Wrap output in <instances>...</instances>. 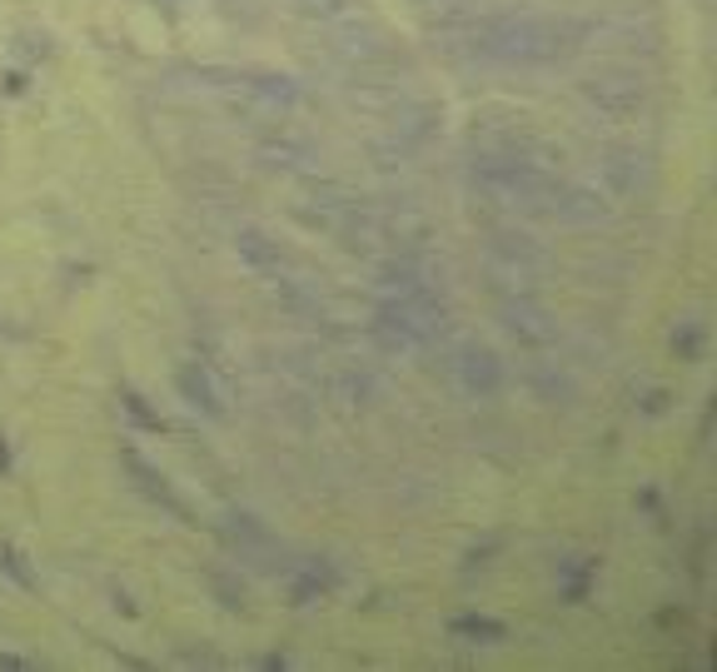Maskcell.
Wrapping results in <instances>:
<instances>
[{"instance_id":"5bb4252c","label":"cell","mask_w":717,"mask_h":672,"mask_svg":"<svg viewBox=\"0 0 717 672\" xmlns=\"http://www.w3.org/2000/svg\"><path fill=\"white\" fill-rule=\"evenodd\" d=\"M120 409L130 413V419L140 423L145 434H160V429H164V419L150 409V403H145V394H140V389H130V384H120Z\"/></svg>"},{"instance_id":"ba28073f","label":"cell","mask_w":717,"mask_h":672,"mask_svg":"<svg viewBox=\"0 0 717 672\" xmlns=\"http://www.w3.org/2000/svg\"><path fill=\"white\" fill-rule=\"evenodd\" d=\"M174 389H180V399H185L195 413L225 419V389H219L215 369H209L205 358H185V364L174 369Z\"/></svg>"},{"instance_id":"2e32d148","label":"cell","mask_w":717,"mask_h":672,"mask_svg":"<svg viewBox=\"0 0 717 672\" xmlns=\"http://www.w3.org/2000/svg\"><path fill=\"white\" fill-rule=\"evenodd\" d=\"M0 568H5V573H11L21 588H31V573H25V568H21V558H15V548H0Z\"/></svg>"},{"instance_id":"30bf717a","label":"cell","mask_w":717,"mask_h":672,"mask_svg":"<svg viewBox=\"0 0 717 672\" xmlns=\"http://www.w3.org/2000/svg\"><path fill=\"white\" fill-rule=\"evenodd\" d=\"M583 95L608 115H633L642 105V80L628 76V70H603V76L583 80Z\"/></svg>"},{"instance_id":"4fadbf2b","label":"cell","mask_w":717,"mask_h":672,"mask_svg":"<svg viewBox=\"0 0 717 672\" xmlns=\"http://www.w3.org/2000/svg\"><path fill=\"white\" fill-rule=\"evenodd\" d=\"M448 638L454 642H468V648H493V642L509 638L499 618H483V613H468V618H454L448 623Z\"/></svg>"},{"instance_id":"8fae6325","label":"cell","mask_w":717,"mask_h":672,"mask_svg":"<svg viewBox=\"0 0 717 672\" xmlns=\"http://www.w3.org/2000/svg\"><path fill=\"white\" fill-rule=\"evenodd\" d=\"M120 464H125V474L135 478V488H140L145 499H150V503H160V509H164V513H174V519H180V523H190V509H185V503H180V493H174V488H170V478H164L160 468H150L140 454H135V448H125V454H120Z\"/></svg>"},{"instance_id":"9a60e30c","label":"cell","mask_w":717,"mask_h":672,"mask_svg":"<svg viewBox=\"0 0 717 672\" xmlns=\"http://www.w3.org/2000/svg\"><path fill=\"white\" fill-rule=\"evenodd\" d=\"M697 344H703V324H697V319H687V324L673 334V349H678L683 358H693V354H697Z\"/></svg>"},{"instance_id":"5b68a950","label":"cell","mask_w":717,"mask_h":672,"mask_svg":"<svg viewBox=\"0 0 717 672\" xmlns=\"http://www.w3.org/2000/svg\"><path fill=\"white\" fill-rule=\"evenodd\" d=\"M225 538H229V548H235V558L239 563H254V568H264V573H284V548H280V538H274L270 528H264L254 513H229L225 519Z\"/></svg>"},{"instance_id":"8992f818","label":"cell","mask_w":717,"mask_h":672,"mask_svg":"<svg viewBox=\"0 0 717 672\" xmlns=\"http://www.w3.org/2000/svg\"><path fill=\"white\" fill-rule=\"evenodd\" d=\"M454 379H458V389L474 394V399H493V394L503 389V364L489 344L468 339V344L454 349Z\"/></svg>"},{"instance_id":"6da1fadb","label":"cell","mask_w":717,"mask_h":672,"mask_svg":"<svg viewBox=\"0 0 717 672\" xmlns=\"http://www.w3.org/2000/svg\"><path fill=\"white\" fill-rule=\"evenodd\" d=\"M588 41V25L573 15H548V11H499L483 15L464 31V45L474 60L509 70H538V66H564Z\"/></svg>"},{"instance_id":"7c38bea8","label":"cell","mask_w":717,"mask_h":672,"mask_svg":"<svg viewBox=\"0 0 717 672\" xmlns=\"http://www.w3.org/2000/svg\"><path fill=\"white\" fill-rule=\"evenodd\" d=\"M284 588H289L294 603H315V597L334 593L339 573L329 563H319V558H305V563H289V568H284Z\"/></svg>"},{"instance_id":"7a4b0ae2","label":"cell","mask_w":717,"mask_h":672,"mask_svg":"<svg viewBox=\"0 0 717 672\" xmlns=\"http://www.w3.org/2000/svg\"><path fill=\"white\" fill-rule=\"evenodd\" d=\"M474 185L509 215H528V219H554L558 215V195L564 180L548 170V160L533 150L528 140L513 135H493L474 150Z\"/></svg>"},{"instance_id":"9c48e42d","label":"cell","mask_w":717,"mask_h":672,"mask_svg":"<svg viewBox=\"0 0 717 672\" xmlns=\"http://www.w3.org/2000/svg\"><path fill=\"white\" fill-rule=\"evenodd\" d=\"M235 250H239V260L250 264L254 274H264V280H270V284L294 280V260L280 250V244H274L270 235H264V229L244 225V229H239V235H235Z\"/></svg>"},{"instance_id":"52a82bcc","label":"cell","mask_w":717,"mask_h":672,"mask_svg":"<svg viewBox=\"0 0 717 672\" xmlns=\"http://www.w3.org/2000/svg\"><path fill=\"white\" fill-rule=\"evenodd\" d=\"M503 329H509L519 344H533V349H544L558 339V324L544 304H538V294H503Z\"/></svg>"},{"instance_id":"3957f363","label":"cell","mask_w":717,"mask_h":672,"mask_svg":"<svg viewBox=\"0 0 717 672\" xmlns=\"http://www.w3.org/2000/svg\"><path fill=\"white\" fill-rule=\"evenodd\" d=\"M195 80H205L209 90H229L239 100H254V105H270V110H294L299 105V86L280 70H260V66H205L195 70Z\"/></svg>"},{"instance_id":"277c9868","label":"cell","mask_w":717,"mask_h":672,"mask_svg":"<svg viewBox=\"0 0 717 672\" xmlns=\"http://www.w3.org/2000/svg\"><path fill=\"white\" fill-rule=\"evenodd\" d=\"M489 270H493V280L503 284V294H538V280H544L548 260L528 235H499L489 244Z\"/></svg>"}]
</instances>
